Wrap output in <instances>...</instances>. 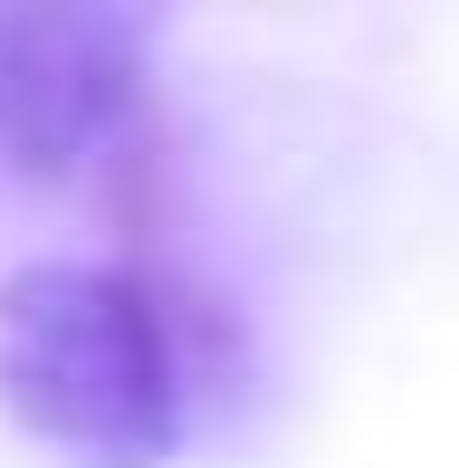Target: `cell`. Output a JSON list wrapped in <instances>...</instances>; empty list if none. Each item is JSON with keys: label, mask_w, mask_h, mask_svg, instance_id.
Segmentation results:
<instances>
[{"label": "cell", "mask_w": 459, "mask_h": 468, "mask_svg": "<svg viewBox=\"0 0 459 468\" xmlns=\"http://www.w3.org/2000/svg\"><path fill=\"white\" fill-rule=\"evenodd\" d=\"M220 325L144 268H19L0 287V401L87 468H154L192 420Z\"/></svg>", "instance_id": "6da1fadb"}, {"label": "cell", "mask_w": 459, "mask_h": 468, "mask_svg": "<svg viewBox=\"0 0 459 468\" xmlns=\"http://www.w3.org/2000/svg\"><path fill=\"white\" fill-rule=\"evenodd\" d=\"M144 48L134 10H0V163L19 182H87L144 124Z\"/></svg>", "instance_id": "7a4b0ae2"}]
</instances>
